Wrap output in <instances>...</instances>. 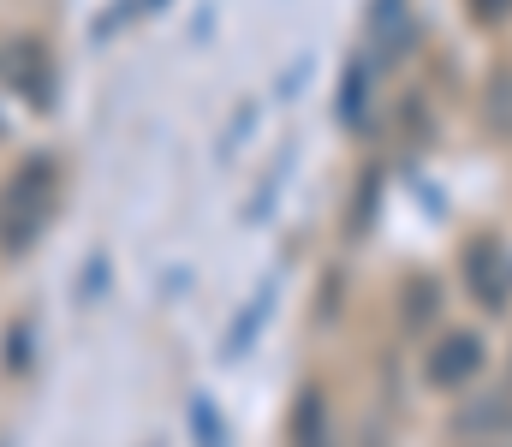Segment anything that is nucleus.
I'll return each instance as SVG.
<instances>
[{
	"label": "nucleus",
	"mask_w": 512,
	"mask_h": 447,
	"mask_svg": "<svg viewBox=\"0 0 512 447\" xmlns=\"http://www.w3.org/2000/svg\"><path fill=\"white\" fill-rule=\"evenodd\" d=\"M60 209V161L54 155H24L6 185H0V251L24 257Z\"/></svg>",
	"instance_id": "obj_1"
},
{
	"label": "nucleus",
	"mask_w": 512,
	"mask_h": 447,
	"mask_svg": "<svg viewBox=\"0 0 512 447\" xmlns=\"http://www.w3.org/2000/svg\"><path fill=\"white\" fill-rule=\"evenodd\" d=\"M42 78H48V54H42L36 42L18 36V42L0 48V84H12L30 108H48V84H42Z\"/></svg>",
	"instance_id": "obj_2"
},
{
	"label": "nucleus",
	"mask_w": 512,
	"mask_h": 447,
	"mask_svg": "<svg viewBox=\"0 0 512 447\" xmlns=\"http://www.w3.org/2000/svg\"><path fill=\"white\" fill-rule=\"evenodd\" d=\"M477 364H483V340H477V334H447V340L435 346V358H429V376H435V382H465Z\"/></svg>",
	"instance_id": "obj_3"
},
{
	"label": "nucleus",
	"mask_w": 512,
	"mask_h": 447,
	"mask_svg": "<svg viewBox=\"0 0 512 447\" xmlns=\"http://www.w3.org/2000/svg\"><path fill=\"white\" fill-rule=\"evenodd\" d=\"M292 447H334L322 394H304V400H298V412H292Z\"/></svg>",
	"instance_id": "obj_4"
}]
</instances>
